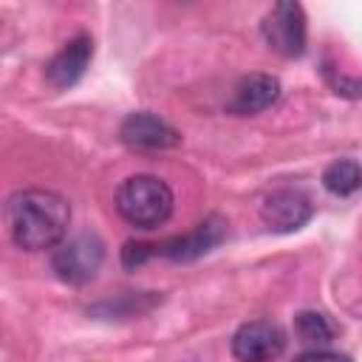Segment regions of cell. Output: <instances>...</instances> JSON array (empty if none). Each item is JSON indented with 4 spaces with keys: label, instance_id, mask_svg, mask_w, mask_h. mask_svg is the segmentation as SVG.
<instances>
[{
    "label": "cell",
    "instance_id": "1",
    "mask_svg": "<svg viewBox=\"0 0 362 362\" xmlns=\"http://www.w3.org/2000/svg\"><path fill=\"white\" fill-rule=\"evenodd\" d=\"M6 218L14 243L20 249L40 252L59 246L65 240L71 223V206L62 195L51 189H25L11 195Z\"/></svg>",
    "mask_w": 362,
    "mask_h": 362
},
{
    "label": "cell",
    "instance_id": "2",
    "mask_svg": "<svg viewBox=\"0 0 362 362\" xmlns=\"http://www.w3.org/2000/svg\"><path fill=\"white\" fill-rule=\"evenodd\" d=\"M116 209L127 223L156 229L173 212V189L156 175H130L116 192Z\"/></svg>",
    "mask_w": 362,
    "mask_h": 362
},
{
    "label": "cell",
    "instance_id": "3",
    "mask_svg": "<svg viewBox=\"0 0 362 362\" xmlns=\"http://www.w3.org/2000/svg\"><path fill=\"white\" fill-rule=\"evenodd\" d=\"M105 260V246L96 235H76L62 240L51 255V269L62 283L82 286L96 277Z\"/></svg>",
    "mask_w": 362,
    "mask_h": 362
},
{
    "label": "cell",
    "instance_id": "4",
    "mask_svg": "<svg viewBox=\"0 0 362 362\" xmlns=\"http://www.w3.org/2000/svg\"><path fill=\"white\" fill-rule=\"evenodd\" d=\"M263 40L280 57H300L305 51V14L300 3L283 0L274 3L272 11L263 17Z\"/></svg>",
    "mask_w": 362,
    "mask_h": 362
},
{
    "label": "cell",
    "instance_id": "5",
    "mask_svg": "<svg viewBox=\"0 0 362 362\" xmlns=\"http://www.w3.org/2000/svg\"><path fill=\"white\" fill-rule=\"evenodd\" d=\"M286 348V334L277 322L252 320L243 322L232 337V354L240 362H272Z\"/></svg>",
    "mask_w": 362,
    "mask_h": 362
},
{
    "label": "cell",
    "instance_id": "6",
    "mask_svg": "<svg viewBox=\"0 0 362 362\" xmlns=\"http://www.w3.org/2000/svg\"><path fill=\"white\" fill-rule=\"evenodd\" d=\"M119 136L127 147L133 150H170L181 144V133L175 127H170L164 119L141 110V113H130L122 127Z\"/></svg>",
    "mask_w": 362,
    "mask_h": 362
},
{
    "label": "cell",
    "instance_id": "7",
    "mask_svg": "<svg viewBox=\"0 0 362 362\" xmlns=\"http://www.w3.org/2000/svg\"><path fill=\"white\" fill-rule=\"evenodd\" d=\"M226 235V221L212 215L206 221H201L192 232L181 235V238H170L164 243H156V252L161 257H170L175 263H187V260H195L201 255H206L212 246H218Z\"/></svg>",
    "mask_w": 362,
    "mask_h": 362
},
{
    "label": "cell",
    "instance_id": "8",
    "mask_svg": "<svg viewBox=\"0 0 362 362\" xmlns=\"http://www.w3.org/2000/svg\"><path fill=\"white\" fill-rule=\"evenodd\" d=\"M314 206L300 189H274L260 206V218L274 232H294L308 223Z\"/></svg>",
    "mask_w": 362,
    "mask_h": 362
},
{
    "label": "cell",
    "instance_id": "9",
    "mask_svg": "<svg viewBox=\"0 0 362 362\" xmlns=\"http://www.w3.org/2000/svg\"><path fill=\"white\" fill-rule=\"evenodd\" d=\"M277 96H280L277 76H272V74H249L235 85L226 110L235 113V116H255V113L266 110L269 105H274Z\"/></svg>",
    "mask_w": 362,
    "mask_h": 362
},
{
    "label": "cell",
    "instance_id": "10",
    "mask_svg": "<svg viewBox=\"0 0 362 362\" xmlns=\"http://www.w3.org/2000/svg\"><path fill=\"white\" fill-rule=\"evenodd\" d=\"M90 57H93V40H90L88 34H79V37L68 40V42L59 48V54H57V57L48 62V68H45L48 82H51L54 88H71L74 82L82 79V74H85Z\"/></svg>",
    "mask_w": 362,
    "mask_h": 362
},
{
    "label": "cell",
    "instance_id": "11",
    "mask_svg": "<svg viewBox=\"0 0 362 362\" xmlns=\"http://www.w3.org/2000/svg\"><path fill=\"white\" fill-rule=\"evenodd\" d=\"M322 187L331 195H354L362 187V164L354 158H339L334 164L325 167L322 173Z\"/></svg>",
    "mask_w": 362,
    "mask_h": 362
},
{
    "label": "cell",
    "instance_id": "12",
    "mask_svg": "<svg viewBox=\"0 0 362 362\" xmlns=\"http://www.w3.org/2000/svg\"><path fill=\"white\" fill-rule=\"evenodd\" d=\"M294 328H297V337H300L303 342H308V345H325V342H331V337H334L331 322H328L325 314H320V311H303V314H297Z\"/></svg>",
    "mask_w": 362,
    "mask_h": 362
},
{
    "label": "cell",
    "instance_id": "13",
    "mask_svg": "<svg viewBox=\"0 0 362 362\" xmlns=\"http://www.w3.org/2000/svg\"><path fill=\"white\" fill-rule=\"evenodd\" d=\"M331 85H334V93H339V96H351V99H359L362 96V79L331 76Z\"/></svg>",
    "mask_w": 362,
    "mask_h": 362
},
{
    "label": "cell",
    "instance_id": "14",
    "mask_svg": "<svg viewBox=\"0 0 362 362\" xmlns=\"http://www.w3.org/2000/svg\"><path fill=\"white\" fill-rule=\"evenodd\" d=\"M297 362H351V359L342 354H334V351H308V354L297 356Z\"/></svg>",
    "mask_w": 362,
    "mask_h": 362
}]
</instances>
